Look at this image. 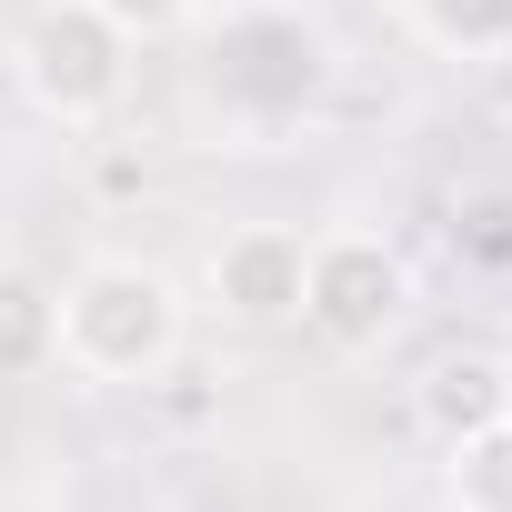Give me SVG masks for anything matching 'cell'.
I'll use <instances>...</instances> for the list:
<instances>
[{
	"label": "cell",
	"instance_id": "1",
	"mask_svg": "<svg viewBox=\"0 0 512 512\" xmlns=\"http://www.w3.org/2000/svg\"><path fill=\"white\" fill-rule=\"evenodd\" d=\"M181 352V282L151 262H81L61 282V362L81 382H161Z\"/></svg>",
	"mask_w": 512,
	"mask_h": 512
},
{
	"label": "cell",
	"instance_id": "2",
	"mask_svg": "<svg viewBox=\"0 0 512 512\" xmlns=\"http://www.w3.org/2000/svg\"><path fill=\"white\" fill-rule=\"evenodd\" d=\"M131 51L141 41L111 31L91 0H41V11L21 21V41H11V71H21V91H31L41 121L91 131V121H111L131 101Z\"/></svg>",
	"mask_w": 512,
	"mask_h": 512
},
{
	"label": "cell",
	"instance_id": "3",
	"mask_svg": "<svg viewBox=\"0 0 512 512\" xmlns=\"http://www.w3.org/2000/svg\"><path fill=\"white\" fill-rule=\"evenodd\" d=\"M412 312V272H402V251L362 221L302 241V322L332 342V352H382Z\"/></svg>",
	"mask_w": 512,
	"mask_h": 512
},
{
	"label": "cell",
	"instance_id": "4",
	"mask_svg": "<svg viewBox=\"0 0 512 512\" xmlns=\"http://www.w3.org/2000/svg\"><path fill=\"white\" fill-rule=\"evenodd\" d=\"M201 282H211V302H221L241 332H282V322H302V231H282V221H241V231H221L211 262H201Z\"/></svg>",
	"mask_w": 512,
	"mask_h": 512
},
{
	"label": "cell",
	"instance_id": "5",
	"mask_svg": "<svg viewBox=\"0 0 512 512\" xmlns=\"http://www.w3.org/2000/svg\"><path fill=\"white\" fill-rule=\"evenodd\" d=\"M412 422L452 452V442H472L482 422H502V352H432L422 362V382H412Z\"/></svg>",
	"mask_w": 512,
	"mask_h": 512
},
{
	"label": "cell",
	"instance_id": "6",
	"mask_svg": "<svg viewBox=\"0 0 512 512\" xmlns=\"http://www.w3.org/2000/svg\"><path fill=\"white\" fill-rule=\"evenodd\" d=\"M61 362V292L21 262H0V382H31Z\"/></svg>",
	"mask_w": 512,
	"mask_h": 512
},
{
	"label": "cell",
	"instance_id": "7",
	"mask_svg": "<svg viewBox=\"0 0 512 512\" xmlns=\"http://www.w3.org/2000/svg\"><path fill=\"white\" fill-rule=\"evenodd\" d=\"M412 31L452 61H492L512 51V0H412Z\"/></svg>",
	"mask_w": 512,
	"mask_h": 512
},
{
	"label": "cell",
	"instance_id": "8",
	"mask_svg": "<svg viewBox=\"0 0 512 512\" xmlns=\"http://www.w3.org/2000/svg\"><path fill=\"white\" fill-rule=\"evenodd\" d=\"M452 502L462 512H512V422H482L472 442H452Z\"/></svg>",
	"mask_w": 512,
	"mask_h": 512
},
{
	"label": "cell",
	"instance_id": "9",
	"mask_svg": "<svg viewBox=\"0 0 512 512\" xmlns=\"http://www.w3.org/2000/svg\"><path fill=\"white\" fill-rule=\"evenodd\" d=\"M91 11L111 21V31H131V41H161V31H181L201 0H91Z\"/></svg>",
	"mask_w": 512,
	"mask_h": 512
},
{
	"label": "cell",
	"instance_id": "10",
	"mask_svg": "<svg viewBox=\"0 0 512 512\" xmlns=\"http://www.w3.org/2000/svg\"><path fill=\"white\" fill-rule=\"evenodd\" d=\"M462 221H472V251H482V262H512V201H502V191H472Z\"/></svg>",
	"mask_w": 512,
	"mask_h": 512
},
{
	"label": "cell",
	"instance_id": "11",
	"mask_svg": "<svg viewBox=\"0 0 512 512\" xmlns=\"http://www.w3.org/2000/svg\"><path fill=\"white\" fill-rule=\"evenodd\" d=\"M502 422H512V362H502Z\"/></svg>",
	"mask_w": 512,
	"mask_h": 512
},
{
	"label": "cell",
	"instance_id": "12",
	"mask_svg": "<svg viewBox=\"0 0 512 512\" xmlns=\"http://www.w3.org/2000/svg\"><path fill=\"white\" fill-rule=\"evenodd\" d=\"M442 512H462V502H442Z\"/></svg>",
	"mask_w": 512,
	"mask_h": 512
}]
</instances>
